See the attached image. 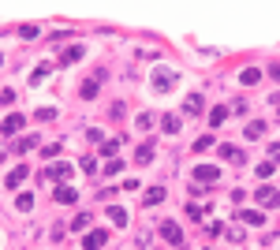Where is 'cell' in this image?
<instances>
[{
	"mask_svg": "<svg viewBox=\"0 0 280 250\" xmlns=\"http://www.w3.org/2000/svg\"><path fill=\"white\" fill-rule=\"evenodd\" d=\"M269 75H273V79L280 82V64H273V67H269Z\"/></svg>",
	"mask_w": 280,
	"mask_h": 250,
	"instance_id": "35",
	"label": "cell"
},
{
	"mask_svg": "<svg viewBox=\"0 0 280 250\" xmlns=\"http://www.w3.org/2000/svg\"><path fill=\"white\" fill-rule=\"evenodd\" d=\"M34 146H37V134H26V138L15 142V153H26V149H34Z\"/></svg>",
	"mask_w": 280,
	"mask_h": 250,
	"instance_id": "22",
	"label": "cell"
},
{
	"mask_svg": "<svg viewBox=\"0 0 280 250\" xmlns=\"http://www.w3.org/2000/svg\"><path fill=\"white\" fill-rule=\"evenodd\" d=\"M15 206H19V213H30V209H34V194H19Z\"/></svg>",
	"mask_w": 280,
	"mask_h": 250,
	"instance_id": "23",
	"label": "cell"
},
{
	"mask_svg": "<svg viewBox=\"0 0 280 250\" xmlns=\"http://www.w3.org/2000/svg\"><path fill=\"white\" fill-rule=\"evenodd\" d=\"M206 149H213V134H202L195 142V153H206Z\"/></svg>",
	"mask_w": 280,
	"mask_h": 250,
	"instance_id": "27",
	"label": "cell"
},
{
	"mask_svg": "<svg viewBox=\"0 0 280 250\" xmlns=\"http://www.w3.org/2000/svg\"><path fill=\"white\" fill-rule=\"evenodd\" d=\"M134 161H138V165H150V161H153V146H150V142L134 149Z\"/></svg>",
	"mask_w": 280,
	"mask_h": 250,
	"instance_id": "20",
	"label": "cell"
},
{
	"mask_svg": "<svg viewBox=\"0 0 280 250\" xmlns=\"http://www.w3.org/2000/svg\"><path fill=\"white\" fill-rule=\"evenodd\" d=\"M0 64H4V53H0Z\"/></svg>",
	"mask_w": 280,
	"mask_h": 250,
	"instance_id": "36",
	"label": "cell"
},
{
	"mask_svg": "<svg viewBox=\"0 0 280 250\" xmlns=\"http://www.w3.org/2000/svg\"><path fill=\"white\" fill-rule=\"evenodd\" d=\"M49 71H53V64H37L34 67V75H30V82L37 86V82H45V79H49Z\"/></svg>",
	"mask_w": 280,
	"mask_h": 250,
	"instance_id": "19",
	"label": "cell"
},
{
	"mask_svg": "<svg viewBox=\"0 0 280 250\" xmlns=\"http://www.w3.org/2000/svg\"><path fill=\"white\" fill-rule=\"evenodd\" d=\"M195 179H198V183H217V179H220V168H217V165H198V168H195Z\"/></svg>",
	"mask_w": 280,
	"mask_h": 250,
	"instance_id": "5",
	"label": "cell"
},
{
	"mask_svg": "<svg viewBox=\"0 0 280 250\" xmlns=\"http://www.w3.org/2000/svg\"><path fill=\"white\" fill-rule=\"evenodd\" d=\"M239 220H243V224H250V228H258V224H265V217H262V209H243V213H239Z\"/></svg>",
	"mask_w": 280,
	"mask_h": 250,
	"instance_id": "14",
	"label": "cell"
},
{
	"mask_svg": "<svg viewBox=\"0 0 280 250\" xmlns=\"http://www.w3.org/2000/svg\"><path fill=\"white\" fill-rule=\"evenodd\" d=\"M67 176H71V165H67V161H56V165H49L41 172V179H56V183H64Z\"/></svg>",
	"mask_w": 280,
	"mask_h": 250,
	"instance_id": "3",
	"label": "cell"
},
{
	"mask_svg": "<svg viewBox=\"0 0 280 250\" xmlns=\"http://www.w3.org/2000/svg\"><path fill=\"white\" fill-rule=\"evenodd\" d=\"M0 131H4L8 138H12V134H19V131H23V116H19V112H12V116L0 123Z\"/></svg>",
	"mask_w": 280,
	"mask_h": 250,
	"instance_id": "9",
	"label": "cell"
},
{
	"mask_svg": "<svg viewBox=\"0 0 280 250\" xmlns=\"http://www.w3.org/2000/svg\"><path fill=\"white\" fill-rule=\"evenodd\" d=\"M239 79H243L247 86H254L258 79H262V71H258V67H243V71H239Z\"/></svg>",
	"mask_w": 280,
	"mask_h": 250,
	"instance_id": "21",
	"label": "cell"
},
{
	"mask_svg": "<svg viewBox=\"0 0 280 250\" xmlns=\"http://www.w3.org/2000/svg\"><path fill=\"white\" fill-rule=\"evenodd\" d=\"M269 161H280V142H276V146H269Z\"/></svg>",
	"mask_w": 280,
	"mask_h": 250,
	"instance_id": "34",
	"label": "cell"
},
{
	"mask_svg": "<svg viewBox=\"0 0 280 250\" xmlns=\"http://www.w3.org/2000/svg\"><path fill=\"white\" fill-rule=\"evenodd\" d=\"M254 172H258V179H269V176L276 172V165H273V161H262V165H258Z\"/></svg>",
	"mask_w": 280,
	"mask_h": 250,
	"instance_id": "26",
	"label": "cell"
},
{
	"mask_svg": "<svg viewBox=\"0 0 280 250\" xmlns=\"http://www.w3.org/2000/svg\"><path fill=\"white\" fill-rule=\"evenodd\" d=\"M161 131H165V134H179V116H172V112L161 116Z\"/></svg>",
	"mask_w": 280,
	"mask_h": 250,
	"instance_id": "16",
	"label": "cell"
},
{
	"mask_svg": "<svg viewBox=\"0 0 280 250\" xmlns=\"http://www.w3.org/2000/svg\"><path fill=\"white\" fill-rule=\"evenodd\" d=\"M134 127H138V131H150V127H153V116H150V112H142V116L134 120Z\"/></svg>",
	"mask_w": 280,
	"mask_h": 250,
	"instance_id": "29",
	"label": "cell"
},
{
	"mask_svg": "<svg viewBox=\"0 0 280 250\" xmlns=\"http://www.w3.org/2000/svg\"><path fill=\"white\" fill-rule=\"evenodd\" d=\"M220 157L231 161V165H247V157H243V149H239V146H220Z\"/></svg>",
	"mask_w": 280,
	"mask_h": 250,
	"instance_id": "13",
	"label": "cell"
},
{
	"mask_svg": "<svg viewBox=\"0 0 280 250\" xmlns=\"http://www.w3.org/2000/svg\"><path fill=\"white\" fill-rule=\"evenodd\" d=\"M161 235H165L172 246H179V243H183V232H179V224H176V220H165V224H161Z\"/></svg>",
	"mask_w": 280,
	"mask_h": 250,
	"instance_id": "6",
	"label": "cell"
},
{
	"mask_svg": "<svg viewBox=\"0 0 280 250\" xmlns=\"http://www.w3.org/2000/svg\"><path fill=\"white\" fill-rule=\"evenodd\" d=\"M0 101H4V105H15V90H0Z\"/></svg>",
	"mask_w": 280,
	"mask_h": 250,
	"instance_id": "33",
	"label": "cell"
},
{
	"mask_svg": "<svg viewBox=\"0 0 280 250\" xmlns=\"http://www.w3.org/2000/svg\"><path fill=\"white\" fill-rule=\"evenodd\" d=\"M53 198L60 202V206H71V202L79 198V190H75V187H67V183H60V187H56V194H53Z\"/></svg>",
	"mask_w": 280,
	"mask_h": 250,
	"instance_id": "10",
	"label": "cell"
},
{
	"mask_svg": "<svg viewBox=\"0 0 280 250\" xmlns=\"http://www.w3.org/2000/svg\"><path fill=\"white\" fill-rule=\"evenodd\" d=\"M187 217L191 220H202V206H191V202H187Z\"/></svg>",
	"mask_w": 280,
	"mask_h": 250,
	"instance_id": "32",
	"label": "cell"
},
{
	"mask_svg": "<svg viewBox=\"0 0 280 250\" xmlns=\"http://www.w3.org/2000/svg\"><path fill=\"white\" fill-rule=\"evenodd\" d=\"M101 75H105V71H98L94 79H86V82H82V97H86V101L98 97V90H101Z\"/></svg>",
	"mask_w": 280,
	"mask_h": 250,
	"instance_id": "11",
	"label": "cell"
},
{
	"mask_svg": "<svg viewBox=\"0 0 280 250\" xmlns=\"http://www.w3.org/2000/svg\"><path fill=\"white\" fill-rule=\"evenodd\" d=\"M26 176H30V168H26V165H19V168H12V172H8V179H4V183H8V190H12V187H19V183H23Z\"/></svg>",
	"mask_w": 280,
	"mask_h": 250,
	"instance_id": "12",
	"label": "cell"
},
{
	"mask_svg": "<svg viewBox=\"0 0 280 250\" xmlns=\"http://www.w3.org/2000/svg\"><path fill=\"white\" fill-rule=\"evenodd\" d=\"M90 224H94V220L86 217V213H79V217L71 220V232H86V228H90Z\"/></svg>",
	"mask_w": 280,
	"mask_h": 250,
	"instance_id": "24",
	"label": "cell"
},
{
	"mask_svg": "<svg viewBox=\"0 0 280 250\" xmlns=\"http://www.w3.org/2000/svg\"><path fill=\"white\" fill-rule=\"evenodd\" d=\"M224 120H228V109H213L209 112V123H213V127H220Z\"/></svg>",
	"mask_w": 280,
	"mask_h": 250,
	"instance_id": "28",
	"label": "cell"
},
{
	"mask_svg": "<svg viewBox=\"0 0 280 250\" xmlns=\"http://www.w3.org/2000/svg\"><path fill=\"white\" fill-rule=\"evenodd\" d=\"M243 134H247L250 142H258V138H262V134H265V123H262V120H250L247 127H243Z\"/></svg>",
	"mask_w": 280,
	"mask_h": 250,
	"instance_id": "15",
	"label": "cell"
},
{
	"mask_svg": "<svg viewBox=\"0 0 280 250\" xmlns=\"http://www.w3.org/2000/svg\"><path fill=\"white\" fill-rule=\"evenodd\" d=\"M49 120H56L53 109H37V123H49Z\"/></svg>",
	"mask_w": 280,
	"mask_h": 250,
	"instance_id": "30",
	"label": "cell"
},
{
	"mask_svg": "<svg viewBox=\"0 0 280 250\" xmlns=\"http://www.w3.org/2000/svg\"><path fill=\"white\" fill-rule=\"evenodd\" d=\"M276 112H280V101H276Z\"/></svg>",
	"mask_w": 280,
	"mask_h": 250,
	"instance_id": "37",
	"label": "cell"
},
{
	"mask_svg": "<svg viewBox=\"0 0 280 250\" xmlns=\"http://www.w3.org/2000/svg\"><path fill=\"white\" fill-rule=\"evenodd\" d=\"M116 172H123V161H109L105 165V176H116Z\"/></svg>",
	"mask_w": 280,
	"mask_h": 250,
	"instance_id": "31",
	"label": "cell"
},
{
	"mask_svg": "<svg viewBox=\"0 0 280 250\" xmlns=\"http://www.w3.org/2000/svg\"><path fill=\"white\" fill-rule=\"evenodd\" d=\"M254 198H258V206H262V209H276V206H280V190H276V187H269V183H265V187H258V194H254Z\"/></svg>",
	"mask_w": 280,
	"mask_h": 250,
	"instance_id": "2",
	"label": "cell"
},
{
	"mask_svg": "<svg viewBox=\"0 0 280 250\" xmlns=\"http://www.w3.org/2000/svg\"><path fill=\"white\" fill-rule=\"evenodd\" d=\"M165 198H168V194H165V187H150L142 202H146V206H157V202H165Z\"/></svg>",
	"mask_w": 280,
	"mask_h": 250,
	"instance_id": "18",
	"label": "cell"
},
{
	"mask_svg": "<svg viewBox=\"0 0 280 250\" xmlns=\"http://www.w3.org/2000/svg\"><path fill=\"white\" fill-rule=\"evenodd\" d=\"M179 109H183V116H202L206 101H202V93H187V101H183Z\"/></svg>",
	"mask_w": 280,
	"mask_h": 250,
	"instance_id": "4",
	"label": "cell"
},
{
	"mask_svg": "<svg viewBox=\"0 0 280 250\" xmlns=\"http://www.w3.org/2000/svg\"><path fill=\"white\" fill-rule=\"evenodd\" d=\"M109 220H112V224H127V209H123V206H109Z\"/></svg>",
	"mask_w": 280,
	"mask_h": 250,
	"instance_id": "17",
	"label": "cell"
},
{
	"mask_svg": "<svg viewBox=\"0 0 280 250\" xmlns=\"http://www.w3.org/2000/svg\"><path fill=\"white\" fill-rule=\"evenodd\" d=\"M105 243H109V235H105L101 228H98V232H86V239H82V246H86V250H101Z\"/></svg>",
	"mask_w": 280,
	"mask_h": 250,
	"instance_id": "7",
	"label": "cell"
},
{
	"mask_svg": "<svg viewBox=\"0 0 280 250\" xmlns=\"http://www.w3.org/2000/svg\"><path fill=\"white\" fill-rule=\"evenodd\" d=\"M172 86H176V71H168V67H157V71H153V90L168 93Z\"/></svg>",
	"mask_w": 280,
	"mask_h": 250,
	"instance_id": "1",
	"label": "cell"
},
{
	"mask_svg": "<svg viewBox=\"0 0 280 250\" xmlns=\"http://www.w3.org/2000/svg\"><path fill=\"white\" fill-rule=\"evenodd\" d=\"M120 146H123V138H109V142H101V153H105V157H112Z\"/></svg>",
	"mask_w": 280,
	"mask_h": 250,
	"instance_id": "25",
	"label": "cell"
},
{
	"mask_svg": "<svg viewBox=\"0 0 280 250\" xmlns=\"http://www.w3.org/2000/svg\"><path fill=\"white\" fill-rule=\"evenodd\" d=\"M82 53H86L82 45H67V49L60 53V64H67V67H71V64H79V60H82Z\"/></svg>",
	"mask_w": 280,
	"mask_h": 250,
	"instance_id": "8",
	"label": "cell"
}]
</instances>
